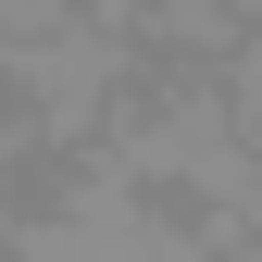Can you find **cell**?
<instances>
[{
	"label": "cell",
	"mask_w": 262,
	"mask_h": 262,
	"mask_svg": "<svg viewBox=\"0 0 262 262\" xmlns=\"http://www.w3.org/2000/svg\"><path fill=\"white\" fill-rule=\"evenodd\" d=\"M0 75L25 88V125H38L50 150H88V138H100V113L125 100V75H138V62H125V50L100 38V25L75 13V25H50L38 50H13Z\"/></svg>",
	"instance_id": "cell-1"
},
{
	"label": "cell",
	"mask_w": 262,
	"mask_h": 262,
	"mask_svg": "<svg viewBox=\"0 0 262 262\" xmlns=\"http://www.w3.org/2000/svg\"><path fill=\"white\" fill-rule=\"evenodd\" d=\"M125 25H138L162 62H225L262 25V0H125Z\"/></svg>",
	"instance_id": "cell-2"
},
{
	"label": "cell",
	"mask_w": 262,
	"mask_h": 262,
	"mask_svg": "<svg viewBox=\"0 0 262 262\" xmlns=\"http://www.w3.org/2000/svg\"><path fill=\"white\" fill-rule=\"evenodd\" d=\"M212 88H225V125H237V138H262V25L212 62Z\"/></svg>",
	"instance_id": "cell-3"
},
{
	"label": "cell",
	"mask_w": 262,
	"mask_h": 262,
	"mask_svg": "<svg viewBox=\"0 0 262 262\" xmlns=\"http://www.w3.org/2000/svg\"><path fill=\"white\" fill-rule=\"evenodd\" d=\"M250 150H262V138H250Z\"/></svg>",
	"instance_id": "cell-4"
}]
</instances>
